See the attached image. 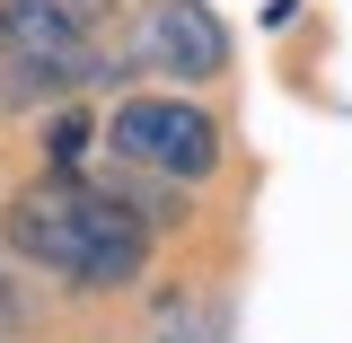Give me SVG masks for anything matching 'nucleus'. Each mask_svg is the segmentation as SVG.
<instances>
[{"instance_id": "1", "label": "nucleus", "mask_w": 352, "mask_h": 343, "mask_svg": "<svg viewBox=\"0 0 352 343\" xmlns=\"http://www.w3.org/2000/svg\"><path fill=\"white\" fill-rule=\"evenodd\" d=\"M0 247L18 264H36V273H53L62 291H132L150 273L159 220L141 212L115 176L44 168L36 185H18L0 203Z\"/></svg>"}, {"instance_id": "2", "label": "nucleus", "mask_w": 352, "mask_h": 343, "mask_svg": "<svg viewBox=\"0 0 352 343\" xmlns=\"http://www.w3.org/2000/svg\"><path fill=\"white\" fill-rule=\"evenodd\" d=\"M115 62L124 53L106 36V0H0V106H71L115 80Z\"/></svg>"}, {"instance_id": "3", "label": "nucleus", "mask_w": 352, "mask_h": 343, "mask_svg": "<svg viewBox=\"0 0 352 343\" xmlns=\"http://www.w3.org/2000/svg\"><path fill=\"white\" fill-rule=\"evenodd\" d=\"M106 159L132 185H168V194H194L220 176V124L203 97L185 88H141L106 115Z\"/></svg>"}, {"instance_id": "4", "label": "nucleus", "mask_w": 352, "mask_h": 343, "mask_svg": "<svg viewBox=\"0 0 352 343\" xmlns=\"http://www.w3.org/2000/svg\"><path fill=\"white\" fill-rule=\"evenodd\" d=\"M132 62H150L168 88H203L229 71V27L203 0H150L132 18Z\"/></svg>"}, {"instance_id": "5", "label": "nucleus", "mask_w": 352, "mask_h": 343, "mask_svg": "<svg viewBox=\"0 0 352 343\" xmlns=\"http://www.w3.org/2000/svg\"><path fill=\"white\" fill-rule=\"evenodd\" d=\"M18 326H27V300H18V282H9V273H0V343L18 335Z\"/></svg>"}]
</instances>
